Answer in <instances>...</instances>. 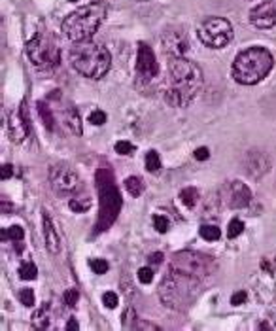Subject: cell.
Segmentation results:
<instances>
[{"instance_id": "obj_41", "label": "cell", "mask_w": 276, "mask_h": 331, "mask_svg": "<svg viewBox=\"0 0 276 331\" xmlns=\"http://www.w3.org/2000/svg\"><path fill=\"white\" fill-rule=\"evenodd\" d=\"M12 174H14V167L10 165V163H6V165H2V180H8V178H12Z\"/></svg>"}, {"instance_id": "obj_14", "label": "cell", "mask_w": 276, "mask_h": 331, "mask_svg": "<svg viewBox=\"0 0 276 331\" xmlns=\"http://www.w3.org/2000/svg\"><path fill=\"white\" fill-rule=\"evenodd\" d=\"M242 167L250 178L259 180L270 171V157L261 150H250L242 157Z\"/></svg>"}, {"instance_id": "obj_6", "label": "cell", "mask_w": 276, "mask_h": 331, "mask_svg": "<svg viewBox=\"0 0 276 331\" xmlns=\"http://www.w3.org/2000/svg\"><path fill=\"white\" fill-rule=\"evenodd\" d=\"M97 186H98V201H100V216L95 226V231L100 233L114 224L121 208L120 193L114 184V174L106 169L97 171Z\"/></svg>"}, {"instance_id": "obj_22", "label": "cell", "mask_w": 276, "mask_h": 331, "mask_svg": "<svg viewBox=\"0 0 276 331\" xmlns=\"http://www.w3.org/2000/svg\"><path fill=\"white\" fill-rule=\"evenodd\" d=\"M180 199H182V203L186 204L187 208H193L195 204L199 203L201 195H199V191L195 188H186L180 191Z\"/></svg>"}, {"instance_id": "obj_38", "label": "cell", "mask_w": 276, "mask_h": 331, "mask_svg": "<svg viewBox=\"0 0 276 331\" xmlns=\"http://www.w3.org/2000/svg\"><path fill=\"white\" fill-rule=\"evenodd\" d=\"M246 299H248L246 292H237V294H233L231 303L235 305V307H239V305H242V303H246Z\"/></svg>"}, {"instance_id": "obj_44", "label": "cell", "mask_w": 276, "mask_h": 331, "mask_svg": "<svg viewBox=\"0 0 276 331\" xmlns=\"http://www.w3.org/2000/svg\"><path fill=\"white\" fill-rule=\"evenodd\" d=\"M67 329H78V322H76L74 318H70V320H68Z\"/></svg>"}, {"instance_id": "obj_39", "label": "cell", "mask_w": 276, "mask_h": 331, "mask_svg": "<svg viewBox=\"0 0 276 331\" xmlns=\"http://www.w3.org/2000/svg\"><path fill=\"white\" fill-rule=\"evenodd\" d=\"M208 157H210L208 148H197V150H195V159H199V161H206Z\"/></svg>"}, {"instance_id": "obj_43", "label": "cell", "mask_w": 276, "mask_h": 331, "mask_svg": "<svg viewBox=\"0 0 276 331\" xmlns=\"http://www.w3.org/2000/svg\"><path fill=\"white\" fill-rule=\"evenodd\" d=\"M135 329H157V325H153V324H148V322H144V320H138L136 322V325H135Z\"/></svg>"}, {"instance_id": "obj_34", "label": "cell", "mask_w": 276, "mask_h": 331, "mask_svg": "<svg viewBox=\"0 0 276 331\" xmlns=\"http://www.w3.org/2000/svg\"><path fill=\"white\" fill-rule=\"evenodd\" d=\"M102 303H104L106 309H116V307H118V294H114V292H104V294H102Z\"/></svg>"}, {"instance_id": "obj_5", "label": "cell", "mask_w": 276, "mask_h": 331, "mask_svg": "<svg viewBox=\"0 0 276 331\" xmlns=\"http://www.w3.org/2000/svg\"><path fill=\"white\" fill-rule=\"evenodd\" d=\"M199 279H191L180 272L169 271V274L163 279L161 286H159V297L161 301L174 310L187 309L193 299L199 294Z\"/></svg>"}, {"instance_id": "obj_20", "label": "cell", "mask_w": 276, "mask_h": 331, "mask_svg": "<svg viewBox=\"0 0 276 331\" xmlns=\"http://www.w3.org/2000/svg\"><path fill=\"white\" fill-rule=\"evenodd\" d=\"M68 206L72 208L74 212H87L91 208V199L87 195H83L82 193L80 195H74V197H70V201H68Z\"/></svg>"}, {"instance_id": "obj_37", "label": "cell", "mask_w": 276, "mask_h": 331, "mask_svg": "<svg viewBox=\"0 0 276 331\" xmlns=\"http://www.w3.org/2000/svg\"><path fill=\"white\" fill-rule=\"evenodd\" d=\"M138 280H140L142 284H149L151 280H153V271L149 269V267H144L138 271Z\"/></svg>"}, {"instance_id": "obj_23", "label": "cell", "mask_w": 276, "mask_h": 331, "mask_svg": "<svg viewBox=\"0 0 276 331\" xmlns=\"http://www.w3.org/2000/svg\"><path fill=\"white\" fill-rule=\"evenodd\" d=\"M125 188H127V191L133 197H140L142 191H144V184H142V180L138 176H129L127 180H125Z\"/></svg>"}, {"instance_id": "obj_15", "label": "cell", "mask_w": 276, "mask_h": 331, "mask_svg": "<svg viewBox=\"0 0 276 331\" xmlns=\"http://www.w3.org/2000/svg\"><path fill=\"white\" fill-rule=\"evenodd\" d=\"M250 21L257 29H270L276 25V0H267L250 12Z\"/></svg>"}, {"instance_id": "obj_42", "label": "cell", "mask_w": 276, "mask_h": 331, "mask_svg": "<svg viewBox=\"0 0 276 331\" xmlns=\"http://www.w3.org/2000/svg\"><path fill=\"white\" fill-rule=\"evenodd\" d=\"M148 261L151 265H159L161 261H163V254H161V252H153V254H149Z\"/></svg>"}, {"instance_id": "obj_2", "label": "cell", "mask_w": 276, "mask_h": 331, "mask_svg": "<svg viewBox=\"0 0 276 331\" xmlns=\"http://www.w3.org/2000/svg\"><path fill=\"white\" fill-rule=\"evenodd\" d=\"M106 2L97 0V2H91L85 6L74 10L72 14L67 15V19L61 25L63 34L72 40V42H87L95 32L98 30L100 23L104 21L106 17Z\"/></svg>"}, {"instance_id": "obj_24", "label": "cell", "mask_w": 276, "mask_h": 331, "mask_svg": "<svg viewBox=\"0 0 276 331\" xmlns=\"http://www.w3.org/2000/svg\"><path fill=\"white\" fill-rule=\"evenodd\" d=\"M199 233H201V237L204 239V241L208 242H214L219 239V227L216 226H201V229H199Z\"/></svg>"}, {"instance_id": "obj_1", "label": "cell", "mask_w": 276, "mask_h": 331, "mask_svg": "<svg viewBox=\"0 0 276 331\" xmlns=\"http://www.w3.org/2000/svg\"><path fill=\"white\" fill-rule=\"evenodd\" d=\"M202 70L199 65L186 57H174L169 61V78H167V89L164 98L171 106L184 108L195 97L202 87Z\"/></svg>"}, {"instance_id": "obj_9", "label": "cell", "mask_w": 276, "mask_h": 331, "mask_svg": "<svg viewBox=\"0 0 276 331\" xmlns=\"http://www.w3.org/2000/svg\"><path fill=\"white\" fill-rule=\"evenodd\" d=\"M199 40L212 49L225 47L233 40V25L224 17H210L199 27Z\"/></svg>"}, {"instance_id": "obj_32", "label": "cell", "mask_w": 276, "mask_h": 331, "mask_svg": "<svg viewBox=\"0 0 276 331\" xmlns=\"http://www.w3.org/2000/svg\"><path fill=\"white\" fill-rule=\"evenodd\" d=\"M153 226L159 233H167L169 231V227H171V222L169 218H164V216H153Z\"/></svg>"}, {"instance_id": "obj_46", "label": "cell", "mask_w": 276, "mask_h": 331, "mask_svg": "<svg viewBox=\"0 0 276 331\" xmlns=\"http://www.w3.org/2000/svg\"><path fill=\"white\" fill-rule=\"evenodd\" d=\"M257 327H259V329H270V324H269V322H261V324L257 325Z\"/></svg>"}, {"instance_id": "obj_30", "label": "cell", "mask_w": 276, "mask_h": 331, "mask_svg": "<svg viewBox=\"0 0 276 331\" xmlns=\"http://www.w3.org/2000/svg\"><path fill=\"white\" fill-rule=\"evenodd\" d=\"M136 322H138V318H136V312L133 307H129L125 310V314H123V327H127V329H135Z\"/></svg>"}, {"instance_id": "obj_13", "label": "cell", "mask_w": 276, "mask_h": 331, "mask_svg": "<svg viewBox=\"0 0 276 331\" xmlns=\"http://www.w3.org/2000/svg\"><path fill=\"white\" fill-rule=\"evenodd\" d=\"M159 74V65L155 61L153 49L148 44H138V53H136V76L142 82H149Z\"/></svg>"}, {"instance_id": "obj_35", "label": "cell", "mask_w": 276, "mask_h": 331, "mask_svg": "<svg viewBox=\"0 0 276 331\" xmlns=\"http://www.w3.org/2000/svg\"><path fill=\"white\" fill-rule=\"evenodd\" d=\"M133 150H135V146L131 142H127V140H120V142L116 144V151L120 155H129V153H133Z\"/></svg>"}, {"instance_id": "obj_3", "label": "cell", "mask_w": 276, "mask_h": 331, "mask_svg": "<svg viewBox=\"0 0 276 331\" xmlns=\"http://www.w3.org/2000/svg\"><path fill=\"white\" fill-rule=\"evenodd\" d=\"M72 67L85 78L98 80L112 67V55L102 44L97 42H78L70 51Z\"/></svg>"}, {"instance_id": "obj_12", "label": "cell", "mask_w": 276, "mask_h": 331, "mask_svg": "<svg viewBox=\"0 0 276 331\" xmlns=\"http://www.w3.org/2000/svg\"><path fill=\"white\" fill-rule=\"evenodd\" d=\"M161 44H163V51L169 59L174 57H186L189 51V38L184 30L180 29H167L161 36Z\"/></svg>"}, {"instance_id": "obj_11", "label": "cell", "mask_w": 276, "mask_h": 331, "mask_svg": "<svg viewBox=\"0 0 276 331\" xmlns=\"http://www.w3.org/2000/svg\"><path fill=\"white\" fill-rule=\"evenodd\" d=\"M219 195H222L219 199H224L225 206H229V208H244L252 201V191L240 180L227 182L225 186H222Z\"/></svg>"}, {"instance_id": "obj_33", "label": "cell", "mask_w": 276, "mask_h": 331, "mask_svg": "<svg viewBox=\"0 0 276 331\" xmlns=\"http://www.w3.org/2000/svg\"><path fill=\"white\" fill-rule=\"evenodd\" d=\"M19 299H21V303L25 307H32L34 305V292L30 288H25V290L19 292Z\"/></svg>"}, {"instance_id": "obj_40", "label": "cell", "mask_w": 276, "mask_h": 331, "mask_svg": "<svg viewBox=\"0 0 276 331\" xmlns=\"http://www.w3.org/2000/svg\"><path fill=\"white\" fill-rule=\"evenodd\" d=\"M261 269L265 272H269V274L274 272V263H270V257H263L261 259Z\"/></svg>"}, {"instance_id": "obj_36", "label": "cell", "mask_w": 276, "mask_h": 331, "mask_svg": "<svg viewBox=\"0 0 276 331\" xmlns=\"http://www.w3.org/2000/svg\"><path fill=\"white\" fill-rule=\"evenodd\" d=\"M89 121L93 123V125H104L106 123V114L102 112V110H95V112H91Z\"/></svg>"}, {"instance_id": "obj_10", "label": "cell", "mask_w": 276, "mask_h": 331, "mask_svg": "<svg viewBox=\"0 0 276 331\" xmlns=\"http://www.w3.org/2000/svg\"><path fill=\"white\" fill-rule=\"evenodd\" d=\"M49 184H51V189L59 197L80 195L83 189V184L80 182L78 174L65 163L53 165L49 169Z\"/></svg>"}, {"instance_id": "obj_4", "label": "cell", "mask_w": 276, "mask_h": 331, "mask_svg": "<svg viewBox=\"0 0 276 331\" xmlns=\"http://www.w3.org/2000/svg\"><path fill=\"white\" fill-rule=\"evenodd\" d=\"M274 59L265 47H248L233 61L231 74L242 85H255L270 72Z\"/></svg>"}, {"instance_id": "obj_8", "label": "cell", "mask_w": 276, "mask_h": 331, "mask_svg": "<svg viewBox=\"0 0 276 331\" xmlns=\"http://www.w3.org/2000/svg\"><path fill=\"white\" fill-rule=\"evenodd\" d=\"M27 53H29L30 63L40 68L57 67L61 61V49L57 45V40L47 32H38L36 36L30 38L27 44Z\"/></svg>"}, {"instance_id": "obj_47", "label": "cell", "mask_w": 276, "mask_h": 331, "mask_svg": "<svg viewBox=\"0 0 276 331\" xmlns=\"http://www.w3.org/2000/svg\"><path fill=\"white\" fill-rule=\"evenodd\" d=\"M70 2H76V0H70Z\"/></svg>"}, {"instance_id": "obj_25", "label": "cell", "mask_w": 276, "mask_h": 331, "mask_svg": "<svg viewBox=\"0 0 276 331\" xmlns=\"http://www.w3.org/2000/svg\"><path fill=\"white\" fill-rule=\"evenodd\" d=\"M19 277H21L23 280H34L38 277L36 265L32 263V261H27V263H23L21 269H19Z\"/></svg>"}, {"instance_id": "obj_16", "label": "cell", "mask_w": 276, "mask_h": 331, "mask_svg": "<svg viewBox=\"0 0 276 331\" xmlns=\"http://www.w3.org/2000/svg\"><path fill=\"white\" fill-rule=\"evenodd\" d=\"M29 118H27V108H25V100H23L21 108H19V114L14 116L10 123H8V133H10V138L14 142H21L25 140V136L29 135Z\"/></svg>"}, {"instance_id": "obj_18", "label": "cell", "mask_w": 276, "mask_h": 331, "mask_svg": "<svg viewBox=\"0 0 276 331\" xmlns=\"http://www.w3.org/2000/svg\"><path fill=\"white\" fill-rule=\"evenodd\" d=\"M63 120H65V125H67L76 136H82V133H83L82 118H80V112L76 110L74 106H68L67 110H63Z\"/></svg>"}, {"instance_id": "obj_29", "label": "cell", "mask_w": 276, "mask_h": 331, "mask_svg": "<svg viewBox=\"0 0 276 331\" xmlns=\"http://www.w3.org/2000/svg\"><path fill=\"white\" fill-rule=\"evenodd\" d=\"M89 267L93 272H97V274H104V272H108V269H110V265H108V261L106 259H89Z\"/></svg>"}, {"instance_id": "obj_7", "label": "cell", "mask_w": 276, "mask_h": 331, "mask_svg": "<svg viewBox=\"0 0 276 331\" xmlns=\"http://www.w3.org/2000/svg\"><path fill=\"white\" fill-rule=\"evenodd\" d=\"M169 271L180 272V274H186L191 279H206L212 272L216 271V263L214 259L206 254L201 252H195V250H182L176 252L171 259L169 265Z\"/></svg>"}, {"instance_id": "obj_26", "label": "cell", "mask_w": 276, "mask_h": 331, "mask_svg": "<svg viewBox=\"0 0 276 331\" xmlns=\"http://www.w3.org/2000/svg\"><path fill=\"white\" fill-rule=\"evenodd\" d=\"M23 237H25V231H23V227H19V226H12L8 231H2V239H4V241L10 239V241H14V242H21Z\"/></svg>"}, {"instance_id": "obj_45", "label": "cell", "mask_w": 276, "mask_h": 331, "mask_svg": "<svg viewBox=\"0 0 276 331\" xmlns=\"http://www.w3.org/2000/svg\"><path fill=\"white\" fill-rule=\"evenodd\" d=\"M10 210H12V204L6 203V201H2V212H4V214H10Z\"/></svg>"}, {"instance_id": "obj_21", "label": "cell", "mask_w": 276, "mask_h": 331, "mask_svg": "<svg viewBox=\"0 0 276 331\" xmlns=\"http://www.w3.org/2000/svg\"><path fill=\"white\" fill-rule=\"evenodd\" d=\"M36 110H38V116H40L42 121H44L45 129H47V131H53V127H55V120H53L51 108L45 104V102H38Z\"/></svg>"}, {"instance_id": "obj_27", "label": "cell", "mask_w": 276, "mask_h": 331, "mask_svg": "<svg viewBox=\"0 0 276 331\" xmlns=\"http://www.w3.org/2000/svg\"><path fill=\"white\" fill-rule=\"evenodd\" d=\"M146 169H148L149 173H157L161 169V159L157 155V151L151 150L146 153Z\"/></svg>"}, {"instance_id": "obj_28", "label": "cell", "mask_w": 276, "mask_h": 331, "mask_svg": "<svg viewBox=\"0 0 276 331\" xmlns=\"http://www.w3.org/2000/svg\"><path fill=\"white\" fill-rule=\"evenodd\" d=\"M242 231H244V224H242L240 219L235 218L229 222V227H227V237H229V239H237Z\"/></svg>"}, {"instance_id": "obj_31", "label": "cell", "mask_w": 276, "mask_h": 331, "mask_svg": "<svg viewBox=\"0 0 276 331\" xmlns=\"http://www.w3.org/2000/svg\"><path fill=\"white\" fill-rule=\"evenodd\" d=\"M78 299H80V292H78L76 288H70V290H67V292H65V295H63V301H65V305H67V307H74L76 303H78Z\"/></svg>"}, {"instance_id": "obj_19", "label": "cell", "mask_w": 276, "mask_h": 331, "mask_svg": "<svg viewBox=\"0 0 276 331\" xmlns=\"http://www.w3.org/2000/svg\"><path fill=\"white\" fill-rule=\"evenodd\" d=\"M51 324V314H49V305H44L32 314V327L34 329H47Z\"/></svg>"}, {"instance_id": "obj_17", "label": "cell", "mask_w": 276, "mask_h": 331, "mask_svg": "<svg viewBox=\"0 0 276 331\" xmlns=\"http://www.w3.org/2000/svg\"><path fill=\"white\" fill-rule=\"evenodd\" d=\"M42 218H44L45 246H47V250H49L51 254H57V252H59V237H57V231H55V227H53V222L45 210H44V214H42Z\"/></svg>"}]
</instances>
